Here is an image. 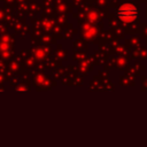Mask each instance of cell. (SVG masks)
Returning <instances> with one entry per match:
<instances>
[{
	"label": "cell",
	"mask_w": 147,
	"mask_h": 147,
	"mask_svg": "<svg viewBox=\"0 0 147 147\" xmlns=\"http://www.w3.org/2000/svg\"><path fill=\"white\" fill-rule=\"evenodd\" d=\"M116 16L119 21L124 23H130L139 17V9L131 3H125L116 10Z\"/></svg>",
	"instance_id": "cell-1"
},
{
	"label": "cell",
	"mask_w": 147,
	"mask_h": 147,
	"mask_svg": "<svg viewBox=\"0 0 147 147\" xmlns=\"http://www.w3.org/2000/svg\"><path fill=\"white\" fill-rule=\"evenodd\" d=\"M146 87H147V84H146Z\"/></svg>",
	"instance_id": "cell-2"
}]
</instances>
